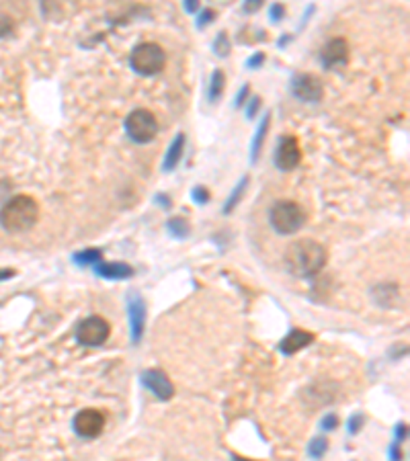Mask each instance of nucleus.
<instances>
[{
  "instance_id": "f257e3e1",
  "label": "nucleus",
  "mask_w": 410,
  "mask_h": 461,
  "mask_svg": "<svg viewBox=\"0 0 410 461\" xmlns=\"http://www.w3.org/2000/svg\"><path fill=\"white\" fill-rule=\"evenodd\" d=\"M326 251L320 242L312 238H302L289 244L285 252V267L294 277L310 279L316 277L326 265Z\"/></svg>"
},
{
  "instance_id": "f03ea898",
  "label": "nucleus",
  "mask_w": 410,
  "mask_h": 461,
  "mask_svg": "<svg viewBox=\"0 0 410 461\" xmlns=\"http://www.w3.org/2000/svg\"><path fill=\"white\" fill-rule=\"evenodd\" d=\"M40 220V205L29 195H15L0 210V226L11 234L31 230Z\"/></svg>"
},
{
  "instance_id": "7ed1b4c3",
  "label": "nucleus",
  "mask_w": 410,
  "mask_h": 461,
  "mask_svg": "<svg viewBox=\"0 0 410 461\" xmlns=\"http://www.w3.org/2000/svg\"><path fill=\"white\" fill-rule=\"evenodd\" d=\"M130 66L140 76H156L167 66L164 49L154 42H144L133 47L130 56Z\"/></svg>"
},
{
  "instance_id": "20e7f679",
  "label": "nucleus",
  "mask_w": 410,
  "mask_h": 461,
  "mask_svg": "<svg viewBox=\"0 0 410 461\" xmlns=\"http://www.w3.org/2000/svg\"><path fill=\"white\" fill-rule=\"evenodd\" d=\"M269 222H271V228L281 236L296 234L306 224V211L296 201H277L271 208Z\"/></svg>"
},
{
  "instance_id": "39448f33",
  "label": "nucleus",
  "mask_w": 410,
  "mask_h": 461,
  "mask_svg": "<svg viewBox=\"0 0 410 461\" xmlns=\"http://www.w3.org/2000/svg\"><path fill=\"white\" fill-rule=\"evenodd\" d=\"M126 133L135 144H150L158 136V121L148 109H133L126 117Z\"/></svg>"
},
{
  "instance_id": "423d86ee",
  "label": "nucleus",
  "mask_w": 410,
  "mask_h": 461,
  "mask_svg": "<svg viewBox=\"0 0 410 461\" xmlns=\"http://www.w3.org/2000/svg\"><path fill=\"white\" fill-rule=\"evenodd\" d=\"M74 336L83 347H103L111 336V324L101 316H88L76 326Z\"/></svg>"
},
{
  "instance_id": "0eeeda50",
  "label": "nucleus",
  "mask_w": 410,
  "mask_h": 461,
  "mask_svg": "<svg viewBox=\"0 0 410 461\" xmlns=\"http://www.w3.org/2000/svg\"><path fill=\"white\" fill-rule=\"evenodd\" d=\"M105 414L99 408H83L76 412V417L72 420V426L76 431L78 437L83 439H95L103 433L105 429Z\"/></svg>"
},
{
  "instance_id": "6e6552de",
  "label": "nucleus",
  "mask_w": 410,
  "mask_h": 461,
  "mask_svg": "<svg viewBox=\"0 0 410 461\" xmlns=\"http://www.w3.org/2000/svg\"><path fill=\"white\" fill-rule=\"evenodd\" d=\"M300 162H302V148H300L298 138L283 136L275 150V167L283 172H289L300 167Z\"/></svg>"
},
{
  "instance_id": "1a4fd4ad",
  "label": "nucleus",
  "mask_w": 410,
  "mask_h": 461,
  "mask_svg": "<svg viewBox=\"0 0 410 461\" xmlns=\"http://www.w3.org/2000/svg\"><path fill=\"white\" fill-rule=\"evenodd\" d=\"M291 92L302 103H318L324 97V86L314 74H296L291 80Z\"/></svg>"
},
{
  "instance_id": "9d476101",
  "label": "nucleus",
  "mask_w": 410,
  "mask_h": 461,
  "mask_svg": "<svg viewBox=\"0 0 410 461\" xmlns=\"http://www.w3.org/2000/svg\"><path fill=\"white\" fill-rule=\"evenodd\" d=\"M351 58V49L345 37H334L330 42H326V45L320 52V60L326 70H341L349 64Z\"/></svg>"
},
{
  "instance_id": "9b49d317",
  "label": "nucleus",
  "mask_w": 410,
  "mask_h": 461,
  "mask_svg": "<svg viewBox=\"0 0 410 461\" xmlns=\"http://www.w3.org/2000/svg\"><path fill=\"white\" fill-rule=\"evenodd\" d=\"M140 379H142V385L146 390H150L152 394L162 402H169L174 396L173 381L162 369H146Z\"/></svg>"
},
{
  "instance_id": "f8f14e48",
  "label": "nucleus",
  "mask_w": 410,
  "mask_h": 461,
  "mask_svg": "<svg viewBox=\"0 0 410 461\" xmlns=\"http://www.w3.org/2000/svg\"><path fill=\"white\" fill-rule=\"evenodd\" d=\"M128 316H130L131 342L140 345L144 336V326H146V304L140 295H128Z\"/></svg>"
},
{
  "instance_id": "ddd939ff",
  "label": "nucleus",
  "mask_w": 410,
  "mask_h": 461,
  "mask_svg": "<svg viewBox=\"0 0 410 461\" xmlns=\"http://www.w3.org/2000/svg\"><path fill=\"white\" fill-rule=\"evenodd\" d=\"M314 338H316V336L312 335V333H308V330H303V328H294V330L279 342L281 353H283V355H296V353H300L302 349L310 347V345L314 342Z\"/></svg>"
},
{
  "instance_id": "4468645a",
  "label": "nucleus",
  "mask_w": 410,
  "mask_h": 461,
  "mask_svg": "<svg viewBox=\"0 0 410 461\" xmlns=\"http://www.w3.org/2000/svg\"><path fill=\"white\" fill-rule=\"evenodd\" d=\"M95 273L103 279H111V281H121V279H130L133 277V267L128 263H119V261H113V263H97L95 265Z\"/></svg>"
},
{
  "instance_id": "2eb2a0df",
  "label": "nucleus",
  "mask_w": 410,
  "mask_h": 461,
  "mask_svg": "<svg viewBox=\"0 0 410 461\" xmlns=\"http://www.w3.org/2000/svg\"><path fill=\"white\" fill-rule=\"evenodd\" d=\"M185 146H187V138H185V133L181 131V133H176V138L173 140V144L169 146V152H167V156H164V170L167 172H171L176 168V164L181 162V158H183V152H185Z\"/></svg>"
},
{
  "instance_id": "dca6fc26",
  "label": "nucleus",
  "mask_w": 410,
  "mask_h": 461,
  "mask_svg": "<svg viewBox=\"0 0 410 461\" xmlns=\"http://www.w3.org/2000/svg\"><path fill=\"white\" fill-rule=\"evenodd\" d=\"M269 126H271V115H265L263 121L259 124V129L253 138V148H251V162H257L260 156V150H263V144L267 140V131H269Z\"/></svg>"
},
{
  "instance_id": "f3484780",
  "label": "nucleus",
  "mask_w": 410,
  "mask_h": 461,
  "mask_svg": "<svg viewBox=\"0 0 410 461\" xmlns=\"http://www.w3.org/2000/svg\"><path fill=\"white\" fill-rule=\"evenodd\" d=\"M224 90H226V74L222 70H214V74L210 78V88H207L210 103H216L217 99L224 95Z\"/></svg>"
},
{
  "instance_id": "a211bd4d",
  "label": "nucleus",
  "mask_w": 410,
  "mask_h": 461,
  "mask_svg": "<svg viewBox=\"0 0 410 461\" xmlns=\"http://www.w3.org/2000/svg\"><path fill=\"white\" fill-rule=\"evenodd\" d=\"M324 385H326V383H314L312 388H308V390H306V400L316 398L314 402H310V406H312V408L326 406V404H330V402L334 400V396H332V394H328V396H326V390H324Z\"/></svg>"
},
{
  "instance_id": "6ab92c4d",
  "label": "nucleus",
  "mask_w": 410,
  "mask_h": 461,
  "mask_svg": "<svg viewBox=\"0 0 410 461\" xmlns=\"http://www.w3.org/2000/svg\"><path fill=\"white\" fill-rule=\"evenodd\" d=\"M72 261H74L76 265H80V267H95L97 263L103 261V252L99 251V249H87V251L76 252V254L72 256Z\"/></svg>"
},
{
  "instance_id": "aec40b11",
  "label": "nucleus",
  "mask_w": 410,
  "mask_h": 461,
  "mask_svg": "<svg viewBox=\"0 0 410 461\" xmlns=\"http://www.w3.org/2000/svg\"><path fill=\"white\" fill-rule=\"evenodd\" d=\"M167 228L171 232V236L179 238V240L187 238L189 232H191V226H189V222H187L185 217H173V220H169Z\"/></svg>"
},
{
  "instance_id": "412c9836",
  "label": "nucleus",
  "mask_w": 410,
  "mask_h": 461,
  "mask_svg": "<svg viewBox=\"0 0 410 461\" xmlns=\"http://www.w3.org/2000/svg\"><path fill=\"white\" fill-rule=\"evenodd\" d=\"M248 187V176H244L240 183H238L236 187H234V191H232V195H230V199L226 201V205H224V213L228 215V213H232V210L236 208L238 203H240V199H242V193H244V189Z\"/></svg>"
},
{
  "instance_id": "4be33fe9",
  "label": "nucleus",
  "mask_w": 410,
  "mask_h": 461,
  "mask_svg": "<svg viewBox=\"0 0 410 461\" xmlns=\"http://www.w3.org/2000/svg\"><path fill=\"white\" fill-rule=\"evenodd\" d=\"M326 451H328V441L324 439V437H316V439H312L308 443V455L314 457V460H320Z\"/></svg>"
},
{
  "instance_id": "5701e85b",
  "label": "nucleus",
  "mask_w": 410,
  "mask_h": 461,
  "mask_svg": "<svg viewBox=\"0 0 410 461\" xmlns=\"http://www.w3.org/2000/svg\"><path fill=\"white\" fill-rule=\"evenodd\" d=\"M214 52H216V56H219V58H226V56L230 54V42H228V35H226V33H219L216 37V42H214Z\"/></svg>"
},
{
  "instance_id": "b1692460",
  "label": "nucleus",
  "mask_w": 410,
  "mask_h": 461,
  "mask_svg": "<svg viewBox=\"0 0 410 461\" xmlns=\"http://www.w3.org/2000/svg\"><path fill=\"white\" fill-rule=\"evenodd\" d=\"M339 422H341V420H339V417H337L334 412H328V414L320 420V426H322L324 431H334V429L339 426Z\"/></svg>"
},
{
  "instance_id": "393cba45",
  "label": "nucleus",
  "mask_w": 410,
  "mask_h": 461,
  "mask_svg": "<svg viewBox=\"0 0 410 461\" xmlns=\"http://www.w3.org/2000/svg\"><path fill=\"white\" fill-rule=\"evenodd\" d=\"M363 422H366V417H363V414H355V417H351V420H349V433H351V435L359 433L361 426H363Z\"/></svg>"
},
{
  "instance_id": "a878e982",
  "label": "nucleus",
  "mask_w": 410,
  "mask_h": 461,
  "mask_svg": "<svg viewBox=\"0 0 410 461\" xmlns=\"http://www.w3.org/2000/svg\"><path fill=\"white\" fill-rule=\"evenodd\" d=\"M214 19H216V11L207 8V11H203V13H201V17L197 19V27H199V29H203L205 25H210V23L214 21Z\"/></svg>"
},
{
  "instance_id": "bb28decb",
  "label": "nucleus",
  "mask_w": 410,
  "mask_h": 461,
  "mask_svg": "<svg viewBox=\"0 0 410 461\" xmlns=\"http://www.w3.org/2000/svg\"><path fill=\"white\" fill-rule=\"evenodd\" d=\"M193 199L195 203H207L210 201V191L205 189V187H195L193 189Z\"/></svg>"
},
{
  "instance_id": "cd10ccee",
  "label": "nucleus",
  "mask_w": 410,
  "mask_h": 461,
  "mask_svg": "<svg viewBox=\"0 0 410 461\" xmlns=\"http://www.w3.org/2000/svg\"><path fill=\"white\" fill-rule=\"evenodd\" d=\"M260 109V97H251V103H248V109H246V117L253 119L257 115V111Z\"/></svg>"
},
{
  "instance_id": "c85d7f7f",
  "label": "nucleus",
  "mask_w": 410,
  "mask_h": 461,
  "mask_svg": "<svg viewBox=\"0 0 410 461\" xmlns=\"http://www.w3.org/2000/svg\"><path fill=\"white\" fill-rule=\"evenodd\" d=\"M13 31V21L8 19V17H4V15H0V37H4V35H8Z\"/></svg>"
},
{
  "instance_id": "c756f323",
  "label": "nucleus",
  "mask_w": 410,
  "mask_h": 461,
  "mask_svg": "<svg viewBox=\"0 0 410 461\" xmlns=\"http://www.w3.org/2000/svg\"><path fill=\"white\" fill-rule=\"evenodd\" d=\"M265 4V0H244V13H257L260 6Z\"/></svg>"
},
{
  "instance_id": "7c9ffc66",
  "label": "nucleus",
  "mask_w": 410,
  "mask_h": 461,
  "mask_svg": "<svg viewBox=\"0 0 410 461\" xmlns=\"http://www.w3.org/2000/svg\"><path fill=\"white\" fill-rule=\"evenodd\" d=\"M248 95H251V86H248V84H244V86L240 88V92H238L236 103H234V105L236 107L244 105V103H246V99H248Z\"/></svg>"
},
{
  "instance_id": "2f4dec72",
  "label": "nucleus",
  "mask_w": 410,
  "mask_h": 461,
  "mask_svg": "<svg viewBox=\"0 0 410 461\" xmlns=\"http://www.w3.org/2000/svg\"><path fill=\"white\" fill-rule=\"evenodd\" d=\"M283 15H285V6H283V4H273V6H271V17H273V21H281Z\"/></svg>"
},
{
  "instance_id": "473e14b6",
  "label": "nucleus",
  "mask_w": 410,
  "mask_h": 461,
  "mask_svg": "<svg viewBox=\"0 0 410 461\" xmlns=\"http://www.w3.org/2000/svg\"><path fill=\"white\" fill-rule=\"evenodd\" d=\"M265 62V54H255V56H253V58H248V62H246V66H248V68H259L260 64Z\"/></svg>"
},
{
  "instance_id": "72a5a7b5",
  "label": "nucleus",
  "mask_w": 410,
  "mask_h": 461,
  "mask_svg": "<svg viewBox=\"0 0 410 461\" xmlns=\"http://www.w3.org/2000/svg\"><path fill=\"white\" fill-rule=\"evenodd\" d=\"M15 275H17L15 269H0V283L6 281V279H11V277H15Z\"/></svg>"
},
{
  "instance_id": "f704fd0d",
  "label": "nucleus",
  "mask_w": 410,
  "mask_h": 461,
  "mask_svg": "<svg viewBox=\"0 0 410 461\" xmlns=\"http://www.w3.org/2000/svg\"><path fill=\"white\" fill-rule=\"evenodd\" d=\"M199 8V0H185V11L187 13H195Z\"/></svg>"
},
{
  "instance_id": "c9c22d12",
  "label": "nucleus",
  "mask_w": 410,
  "mask_h": 461,
  "mask_svg": "<svg viewBox=\"0 0 410 461\" xmlns=\"http://www.w3.org/2000/svg\"><path fill=\"white\" fill-rule=\"evenodd\" d=\"M156 199H158V201H160V203H162V205H164V208H169V205H171V201H169V199H167V195H158V197H156Z\"/></svg>"
}]
</instances>
